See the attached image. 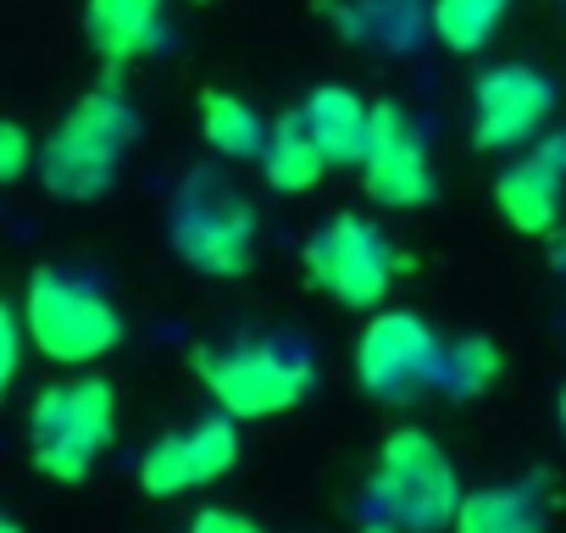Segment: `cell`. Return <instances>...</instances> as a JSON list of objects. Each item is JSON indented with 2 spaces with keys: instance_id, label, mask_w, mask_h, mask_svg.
<instances>
[{
  "instance_id": "cell-1",
  "label": "cell",
  "mask_w": 566,
  "mask_h": 533,
  "mask_svg": "<svg viewBox=\"0 0 566 533\" xmlns=\"http://www.w3.org/2000/svg\"><path fill=\"white\" fill-rule=\"evenodd\" d=\"M134 145H139V112L123 95V84L106 79V84L84 90L56 117V128L40 145L34 178L45 195H56L67 206H90V200H106L117 189V173H123Z\"/></svg>"
},
{
  "instance_id": "cell-2",
  "label": "cell",
  "mask_w": 566,
  "mask_h": 533,
  "mask_svg": "<svg viewBox=\"0 0 566 533\" xmlns=\"http://www.w3.org/2000/svg\"><path fill=\"white\" fill-rule=\"evenodd\" d=\"M195 378L217 400L222 417L233 422H266L295 411L317 389V362L306 345L283 334H250L228 345H200L195 351Z\"/></svg>"
},
{
  "instance_id": "cell-3",
  "label": "cell",
  "mask_w": 566,
  "mask_h": 533,
  "mask_svg": "<svg viewBox=\"0 0 566 533\" xmlns=\"http://www.w3.org/2000/svg\"><path fill=\"white\" fill-rule=\"evenodd\" d=\"M167 244H172V255L189 266V273L239 284V279H250V266H255L261 211H255V200L239 184H228L211 167H195L178 184L172 206H167Z\"/></svg>"
},
{
  "instance_id": "cell-4",
  "label": "cell",
  "mask_w": 566,
  "mask_h": 533,
  "mask_svg": "<svg viewBox=\"0 0 566 533\" xmlns=\"http://www.w3.org/2000/svg\"><path fill=\"white\" fill-rule=\"evenodd\" d=\"M117 439V389L95 373L56 378L29 406V461L51 483H84Z\"/></svg>"
},
{
  "instance_id": "cell-5",
  "label": "cell",
  "mask_w": 566,
  "mask_h": 533,
  "mask_svg": "<svg viewBox=\"0 0 566 533\" xmlns=\"http://www.w3.org/2000/svg\"><path fill=\"white\" fill-rule=\"evenodd\" d=\"M23 339L56 367H95L123 345V312L112 295L67 266H40L23 290Z\"/></svg>"
},
{
  "instance_id": "cell-6",
  "label": "cell",
  "mask_w": 566,
  "mask_h": 533,
  "mask_svg": "<svg viewBox=\"0 0 566 533\" xmlns=\"http://www.w3.org/2000/svg\"><path fill=\"white\" fill-rule=\"evenodd\" d=\"M301 266H306V284L317 295H328L334 306H345V312H378L389 301L395 279L406 273L411 261L395 250V239L373 217L334 211L328 222L312 228V239L301 250Z\"/></svg>"
},
{
  "instance_id": "cell-7",
  "label": "cell",
  "mask_w": 566,
  "mask_h": 533,
  "mask_svg": "<svg viewBox=\"0 0 566 533\" xmlns=\"http://www.w3.org/2000/svg\"><path fill=\"white\" fill-rule=\"evenodd\" d=\"M367 483L389 500L400 533H450L455 505L467 494L450 450L428 428H389Z\"/></svg>"
},
{
  "instance_id": "cell-8",
  "label": "cell",
  "mask_w": 566,
  "mask_h": 533,
  "mask_svg": "<svg viewBox=\"0 0 566 533\" xmlns=\"http://www.w3.org/2000/svg\"><path fill=\"white\" fill-rule=\"evenodd\" d=\"M439 362H444L439 328L422 312H406V306H378L350 345V373H356V384L373 406L422 400L439 384Z\"/></svg>"
},
{
  "instance_id": "cell-9",
  "label": "cell",
  "mask_w": 566,
  "mask_h": 533,
  "mask_svg": "<svg viewBox=\"0 0 566 533\" xmlns=\"http://www.w3.org/2000/svg\"><path fill=\"white\" fill-rule=\"evenodd\" d=\"M555 117V79L533 62H494L472 84V145L489 156L527 150Z\"/></svg>"
},
{
  "instance_id": "cell-10",
  "label": "cell",
  "mask_w": 566,
  "mask_h": 533,
  "mask_svg": "<svg viewBox=\"0 0 566 533\" xmlns=\"http://www.w3.org/2000/svg\"><path fill=\"white\" fill-rule=\"evenodd\" d=\"M239 450H244L239 422L211 411V417H195L184 428L156 433L134 467V483L150 500H178V494H195V489H211L217 478H228L239 467Z\"/></svg>"
},
{
  "instance_id": "cell-11",
  "label": "cell",
  "mask_w": 566,
  "mask_h": 533,
  "mask_svg": "<svg viewBox=\"0 0 566 533\" xmlns=\"http://www.w3.org/2000/svg\"><path fill=\"white\" fill-rule=\"evenodd\" d=\"M361 189L367 200L389 206V211H417L439 195L428 145L417 134V123L395 106V101H373L367 112V145H361Z\"/></svg>"
},
{
  "instance_id": "cell-12",
  "label": "cell",
  "mask_w": 566,
  "mask_h": 533,
  "mask_svg": "<svg viewBox=\"0 0 566 533\" xmlns=\"http://www.w3.org/2000/svg\"><path fill=\"white\" fill-rule=\"evenodd\" d=\"M494 206L500 217L527 233V239H549L560 233V206H566V178L538 156V150H522L500 178H494Z\"/></svg>"
},
{
  "instance_id": "cell-13",
  "label": "cell",
  "mask_w": 566,
  "mask_h": 533,
  "mask_svg": "<svg viewBox=\"0 0 566 533\" xmlns=\"http://www.w3.org/2000/svg\"><path fill=\"white\" fill-rule=\"evenodd\" d=\"M450 533H549V483L516 478V483L467 489Z\"/></svg>"
},
{
  "instance_id": "cell-14",
  "label": "cell",
  "mask_w": 566,
  "mask_h": 533,
  "mask_svg": "<svg viewBox=\"0 0 566 533\" xmlns=\"http://www.w3.org/2000/svg\"><path fill=\"white\" fill-rule=\"evenodd\" d=\"M161 18H167V0H84L90 51L106 62L112 79L161 40Z\"/></svg>"
},
{
  "instance_id": "cell-15",
  "label": "cell",
  "mask_w": 566,
  "mask_h": 533,
  "mask_svg": "<svg viewBox=\"0 0 566 533\" xmlns=\"http://www.w3.org/2000/svg\"><path fill=\"white\" fill-rule=\"evenodd\" d=\"M367 112H373V101H361V95L345 90V84H317V90L301 101V117H306L317 150L328 156V167H356V161H361Z\"/></svg>"
},
{
  "instance_id": "cell-16",
  "label": "cell",
  "mask_w": 566,
  "mask_h": 533,
  "mask_svg": "<svg viewBox=\"0 0 566 533\" xmlns=\"http://www.w3.org/2000/svg\"><path fill=\"white\" fill-rule=\"evenodd\" d=\"M255 161H261V173H266V184H272L277 195H312V189L323 184V173H328V156L317 150V139H312L301 106L283 112V117L266 128V145H261Z\"/></svg>"
},
{
  "instance_id": "cell-17",
  "label": "cell",
  "mask_w": 566,
  "mask_h": 533,
  "mask_svg": "<svg viewBox=\"0 0 566 533\" xmlns=\"http://www.w3.org/2000/svg\"><path fill=\"white\" fill-rule=\"evenodd\" d=\"M200 134H206V145L222 161H255L261 145H266L261 112L244 95H233V90H206L200 95Z\"/></svg>"
},
{
  "instance_id": "cell-18",
  "label": "cell",
  "mask_w": 566,
  "mask_h": 533,
  "mask_svg": "<svg viewBox=\"0 0 566 533\" xmlns=\"http://www.w3.org/2000/svg\"><path fill=\"white\" fill-rule=\"evenodd\" d=\"M505 373V356L489 334H461V339H444V362H439V395L467 406V400H483Z\"/></svg>"
},
{
  "instance_id": "cell-19",
  "label": "cell",
  "mask_w": 566,
  "mask_h": 533,
  "mask_svg": "<svg viewBox=\"0 0 566 533\" xmlns=\"http://www.w3.org/2000/svg\"><path fill=\"white\" fill-rule=\"evenodd\" d=\"M339 23L350 40L361 45H378V51H411L428 12L417 0H345L339 7Z\"/></svg>"
},
{
  "instance_id": "cell-20",
  "label": "cell",
  "mask_w": 566,
  "mask_h": 533,
  "mask_svg": "<svg viewBox=\"0 0 566 533\" xmlns=\"http://www.w3.org/2000/svg\"><path fill=\"white\" fill-rule=\"evenodd\" d=\"M511 12V0H428V29L444 51L478 56Z\"/></svg>"
},
{
  "instance_id": "cell-21",
  "label": "cell",
  "mask_w": 566,
  "mask_h": 533,
  "mask_svg": "<svg viewBox=\"0 0 566 533\" xmlns=\"http://www.w3.org/2000/svg\"><path fill=\"white\" fill-rule=\"evenodd\" d=\"M34 161H40L34 134L23 123H12V117H0V184H23L34 173Z\"/></svg>"
},
{
  "instance_id": "cell-22",
  "label": "cell",
  "mask_w": 566,
  "mask_h": 533,
  "mask_svg": "<svg viewBox=\"0 0 566 533\" xmlns=\"http://www.w3.org/2000/svg\"><path fill=\"white\" fill-rule=\"evenodd\" d=\"M23 351H29L23 317H18V306L0 301V400L12 395V384H18V373H23Z\"/></svg>"
},
{
  "instance_id": "cell-23",
  "label": "cell",
  "mask_w": 566,
  "mask_h": 533,
  "mask_svg": "<svg viewBox=\"0 0 566 533\" xmlns=\"http://www.w3.org/2000/svg\"><path fill=\"white\" fill-rule=\"evenodd\" d=\"M350 527L356 533H400V522H395V511H389V500L361 478V489L350 494Z\"/></svg>"
},
{
  "instance_id": "cell-24",
  "label": "cell",
  "mask_w": 566,
  "mask_h": 533,
  "mask_svg": "<svg viewBox=\"0 0 566 533\" xmlns=\"http://www.w3.org/2000/svg\"><path fill=\"white\" fill-rule=\"evenodd\" d=\"M189 533H266V527L255 516L233 511V505H206V511L189 516Z\"/></svg>"
},
{
  "instance_id": "cell-25",
  "label": "cell",
  "mask_w": 566,
  "mask_h": 533,
  "mask_svg": "<svg viewBox=\"0 0 566 533\" xmlns=\"http://www.w3.org/2000/svg\"><path fill=\"white\" fill-rule=\"evenodd\" d=\"M527 150H538V156H544V161H549V167L566 178V128H555V134H538Z\"/></svg>"
},
{
  "instance_id": "cell-26",
  "label": "cell",
  "mask_w": 566,
  "mask_h": 533,
  "mask_svg": "<svg viewBox=\"0 0 566 533\" xmlns=\"http://www.w3.org/2000/svg\"><path fill=\"white\" fill-rule=\"evenodd\" d=\"M555 422H560V439H566V384H560V395H555Z\"/></svg>"
},
{
  "instance_id": "cell-27",
  "label": "cell",
  "mask_w": 566,
  "mask_h": 533,
  "mask_svg": "<svg viewBox=\"0 0 566 533\" xmlns=\"http://www.w3.org/2000/svg\"><path fill=\"white\" fill-rule=\"evenodd\" d=\"M555 266H560V273H566V228L555 233Z\"/></svg>"
},
{
  "instance_id": "cell-28",
  "label": "cell",
  "mask_w": 566,
  "mask_h": 533,
  "mask_svg": "<svg viewBox=\"0 0 566 533\" xmlns=\"http://www.w3.org/2000/svg\"><path fill=\"white\" fill-rule=\"evenodd\" d=\"M0 533H23V527H18V522H12L7 511H0Z\"/></svg>"
},
{
  "instance_id": "cell-29",
  "label": "cell",
  "mask_w": 566,
  "mask_h": 533,
  "mask_svg": "<svg viewBox=\"0 0 566 533\" xmlns=\"http://www.w3.org/2000/svg\"><path fill=\"white\" fill-rule=\"evenodd\" d=\"M200 7H206V0H200Z\"/></svg>"
}]
</instances>
